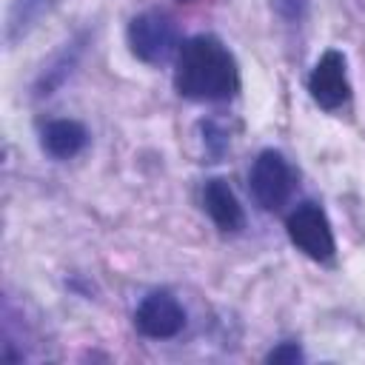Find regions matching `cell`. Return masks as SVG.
I'll return each mask as SVG.
<instances>
[{
  "mask_svg": "<svg viewBox=\"0 0 365 365\" xmlns=\"http://www.w3.org/2000/svg\"><path fill=\"white\" fill-rule=\"evenodd\" d=\"M180 3H188V0H180Z\"/></svg>",
  "mask_w": 365,
  "mask_h": 365,
  "instance_id": "cell-12",
  "label": "cell"
},
{
  "mask_svg": "<svg viewBox=\"0 0 365 365\" xmlns=\"http://www.w3.org/2000/svg\"><path fill=\"white\" fill-rule=\"evenodd\" d=\"M134 328L148 339H171L185 328V308L168 291H151L134 311Z\"/></svg>",
  "mask_w": 365,
  "mask_h": 365,
  "instance_id": "cell-6",
  "label": "cell"
},
{
  "mask_svg": "<svg viewBox=\"0 0 365 365\" xmlns=\"http://www.w3.org/2000/svg\"><path fill=\"white\" fill-rule=\"evenodd\" d=\"M202 208L222 234H237L245 228V211H242L234 188L220 177H214L202 185Z\"/></svg>",
  "mask_w": 365,
  "mask_h": 365,
  "instance_id": "cell-7",
  "label": "cell"
},
{
  "mask_svg": "<svg viewBox=\"0 0 365 365\" xmlns=\"http://www.w3.org/2000/svg\"><path fill=\"white\" fill-rule=\"evenodd\" d=\"M248 188H251L254 202L262 211H279L297 188V174L282 151L265 148L257 154V160L248 171Z\"/></svg>",
  "mask_w": 365,
  "mask_h": 365,
  "instance_id": "cell-3",
  "label": "cell"
},
{
  "mask_svg": "<svg viewBox=\"0 0 365 365\" xmlns=\"http://www.w3.org/2000/svg\"><path fill=\"white\" fill-rule=\"evenodd\" d=\"M271 9L277 11L279 20H285L288 26H299L308 17L311 3L308 0H271Z\"/></svg>",
  "mask_w": 365,
  "mask_h": 365,
  "instance_id": "cell-10",
  "label": "cell"
},
{
  "mask_svg": "<svg viewBox=\"0 0 365 365\" xmlns=\"http://www.w3.org/2000/svg\"><path fill=\"white\" fill-rule=\"evenodd\" d=\"M174 88L194 103L231 100L240 91V66L231 48L214 34H194L174 57Z\"/></svg>",
  "mask_w": 365,
  "mask_h": 365,
  "instance_id": "cell-1",
  "label": "cell"
},
{
  "mask_svg": "<svg viewBox=\"0 0 365 365\" xmlns=\"http://www.w3.org/2000/svg\"><path fill=\"white\" fill-rule=\"evenodd\" d=\"M88 143V131L83 123L60 117V120H48L40 131V145L48 157L54 160H71L77 157Z\"/></svg>",
  "mask_w": 365,
  "mask_h": 365,
  "instance_id": "cell-8",
  "label": "cell"
},
{
  "mask_svg": "<svg viewBox=\"0 0 365 365\" xmlns=\"http://www.w3.org/2000/svg\"><path fill=\"white\" fill-rule=\"evenodd\" d=\"M285 231H288V240H291L305 257H311L314 262H328V259L334 257V251H336L328 214H325L317 202H302V205H297V208L288 214V220H285Z\"/></svg>",
  "mask_w": 365,
  "mask_h": 365,
  "instance_id": "cell-4",
  "label": "cell"
},
{
  "mask_svg": "<svg viewBox=\"0 0 365 365\" xmlns=\"http://www.w3.org/2000/svg\"><path fill=\"white\" fill-rule=\"evenodd\" d=\"M200 134H202V148H205V154L211 157V160H220L225 151H228V143H231V137H228V131L222 128V123H217V120H200Z\"/></svg>",
  "mask_w": 365,
  "mask_h": 365,
  "instance_id": "cell-9",
  "label": "cell"
},
{
  "mask_svg": "<svg viewBox=\"0 0 365 365\" xmlns=\"http://www.w3.org/2000/svg\"><path fill=\"white\" fill-rule=\"evenodd\" d=\"M308 94L325 111H336L348 103L351 83H348V63L342 51L336 48L322 51V57L314 63L308 74Z\"/></svg>",
  "mask_w": 365,
  "mask_h": 365,
  "instance_id": "cell-5",
  "label": "cell"
},
{
  "mask_svg": "<svg viewBox=\"0 0 365 365\" xmlns=\"http://www.w3.org/2000/svg\"><path fill=\"white\" fill-rule=\"evenodd\" d=\"M125 40H128L131 54L148 66H160V63L177 57V51H180L177 23H174V17H168L160 9L134 14L125 29Z\"/></svg>",
  "mask_w": 365,
  "mask_h": 365,
  "instance_id": "cell-2",
  "label": "cell"
},
{
  "mask_svg": "<svg viewBox=\"0 0 365 365\" xmlns=\"http://www.w3.org/2000/svg\"><path fill=\"white\" fill-rule=\"evenodd\" d=\"M305 354L297 342H279L274 351H268L265 362H277V365H294V362H302Z\"/></svg>",
  "mask_w": 365,
  "mask_h": 365,
  "instance_id": "cell-11",
  "label": "cell"
}]
</instances>
